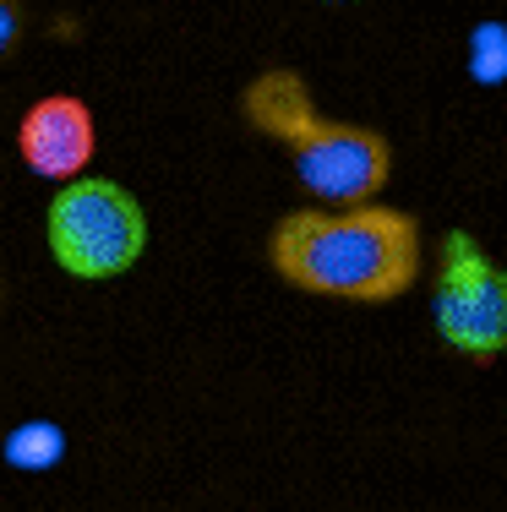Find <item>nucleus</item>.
I'll list each match as a JSON object with an SVG mask.
<instances>
[{"mask_svg":"<svg viewBox=\"0 0 507 512\" xmlns=\"http://www.w3.org/2000/svg\"><path fill=\"white\" fill-rule=\"evenodd\" d=\"M268 262L300 295L388 306L420 278V224L404 207H295L273 224Z\"/></svg>","mask_w":507,"mask_h":512,"instance_id":"nucleus-1","label":"nucleus"},{"mask_svg":"<svg viewBox=\"0 0 507 512\" xmlns=\"http://www.w3.org/2000/svg\"><path fill=\"white\" fill-rule=\"evenodd\" d=\"M44 240H50L55 267L71 278H120L148 251V207L131 197L120 180L77 175L55 186L50 213H44Z\"/></svg>","mask_w":507,"mask_h":512,"instance_id":"nucleus-2","label":"nucleus"},{"mask_svg":"<svg viewBox=\"0 0 507 512\" xmlns=\"http://www.w3.org/2000/svg\"><path fill=\"white\" fill-rule=\"evenodd\" d=\"M431 327L464 360H497L507 349V267L464 229H448L437 246Z\"/></svg>","mask_w":507,"mask_h":512,"instance_id":"nucleus-3","label":"nucleus"},{"mask_svg":"<svg viewBox=\"0 0 507 512\" xmlns=\"http://www.w3.org/2000/svg\"><path fill=\"white\" fill-rule=\"evenodd\" d=\"M289 158H295L300 191L322 207L377 202V191L393 175V148L382 131L355 126V120H328V115H317L289 142Z\"/></svg>","mask_w":507,"mask_h":512,"instance_id":"nucleus-4","label":"nucleus"},{"mask_svg":"<svg viewBox=\"0 0 507 512\" xmlns=\"http://www.w3.org/2000/svg\"><path fill=\"white\" fill-rule=\"evenodd\" d=\"M17 153L22 164L39 180H66L88 175L93 153H99V126H93V109L77 99V93H44V99L28 104L17 126Z\"/></svg>","mask_w":507,"mask_h":512,"instance_id":"nucleus-5","label":"nucleus"},{"mask_svg":"<svg viewBox=\"0 0 507 512\" xmlns=\"http://www.w3.org/2000/svg\"><path fill=\"white\" fill-rule=\"evenodd\" d=\"M240 109H246V120L262 131V137L284 142V148L322 115L317 99H311V88H306V77H300V71H284V66L262 71V77L246 88Z\"/></svg>","mask_w":507,"mask_h":512,"instance_id":"nucleus-6","label":"nucleus"},{"mask_svg":"<svg viewBox=\"0 0 507 512\" xmlns=\"http://www.w3.org/2000/svg\"><path fill=\"white\" fill-rule=\"evenodd\" d=\"M60 458H66V436H60V425H50V420H22L17 431L6 436V463L22 474H44V469H55Z\"/></svg>","mask_w":507,"mask_h":512,"instance_id":"nucleus-7","label":"nucleus"},{"mask_svg":"<svg viewBox=\"0 0 507 512\" xmlns=\"http://www.w3.org/2000/svg\"><path fill=\"white\" fill-rule=\"evenodd\" d=\"M469 77L480 88H502L507 82V28L502 22H475L469 28Z\"/></svg>","mask_w":507,"mask_h":512,"instance_id":"nucleus-8","label":"nucleus"},{"mask_svg":"<svg viewBox=\"0 0 507 512\" xmlns=\"http://www.w3.org/2000/svg\"><path fill=\"white\" fill-rule=\"evenodd\" d=\"M22 39V6L17 0H0V55Z\"/></svg>","mask_w":507,"mask_h":512,"instance_id":"nucleus-9","label":"nucleus"},{"mask_svg":"<svg viewBox=\"0 0 507 512\" xmlns=\"http://www.w3.org/2000/svg\"><path fill=\"white\" fill-rule=\"evenodd\" d=\"M322 6H355V0H322Z\"/></svg>","mask_w":507,"mask_h":512,"instance_id":"nucleus-10","label":"nucleus"}]
</instances>
